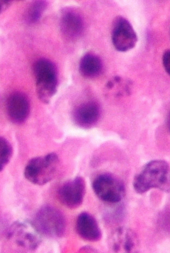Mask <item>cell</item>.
Returning a JSON list of instances; mask_svg holds the SVG:
<instances>
[{
  "mask_svg": "<svg viewBox=\"0 0 170 253\" xmlns=\"http://www.w3.org/2000/svg\"><path fill=\"white\" fill-rule=\"evenodd\" d=\"M76 230L82 239L89 242H98L102 237V232L96 219L91 214L83 212L77 217Z\"/></svg>",
  "mask_w": 170,
  "mask_h": 253,
  "instance_id": "cell-12",
  "label": "cell"
},
{
  "mask_svg": "<svg viewBox=\"0 0 170 253\" xmlns=\"http://www.w3.org/2000/svg\"><path fill=\"white\" fill-rule=\"evenodd\" d=\"M103 71V63L100 57L94 53H87L81 58L79 63L81 75L86 79L99 77Z\"/></svg>",
  "mask_w": 170,
  "mask_h": 253,
  "instance_id": "cell-14",
  "label": "cell"
},
{
  "mask_svg": "<svg viewBox=\"0 0 170 253\" xmlns=\"http://www.w3.org/2000/svg\"><path fill=\"white\" fill-rule=\"evenodd\" d=\"M92 188L97 197L110 204L121 202L126 194L124 183L110 173L101 174L96 177L92 183Z\"/></svg>",
  "mask_w": 170,
  "mask_h": 253,
  "instance_id": "cell-6",
  "label": "cell"
},
{
  "mask_svg": "<svg viewBox=\"0 0 170 253\" xmlns=\"http://www.w3.org/2000/svg\"><path fill=\"white\" fill-rule=\"evenodd\" d=\"M85 193V180L77 176L63 184L58 190V196L63 205L70 209H75L83 203Z\"/></svg>",
  "mask_w": 170,
  "mask_h": 253,
  "instance_id": "cell-8",
  "label": "cell"
},
{
  "mask_svg": "<svg viewBox=\"0 0 170 253\" xmlns=\"http://www.w3.org/2000/svg\"><path fill=\"white\" fill-rule=\"evenodd\" d=\"M169 164L164 160H153L144 165L136 175L134 188L138 194H143L152 189H158L165 192L170 191Z\"/></svg>",
  "mask_w": 170,
  "mask_h": 253,
  "instance_id": "cell-1",
  "label": "cell"
},
{
  "mask_svg": "<svg viewBox=\"0 0 170 253\" xmlns=\"http://www.w3.org/2000/svg\"><path fill=\"white\" fill-rule=\"evenodd\" d=\"M47 6V2L43 0H37L32 3L26 13L27 22L29 23H35L39 21Z\"/></svg>",
  "mask_w": 170,
  "mask_h": 253,
  "instance_id": "cell-15",
  "label": "cell"
},
{
  "mask_svg": "<svg viewBox=\"0 0 170 253\" xmlns=\"http://www.w3.org/2000/svg\"><path fill=\"white\" fill-rule=\"evenodd\" d=\"M41 236L33 222L18 221L9 228L6 237L8 241L21 249L32 251L40 246Z\"/></svg>",
  "mask_w": 170,
  "mask_h": 253,
  "instance_id": "cell-5",
  "label": "cell"
},
{
  "mask_svg": "<svg viewBox=\"0 0 170 253\" xmlns=\"http://www.w3.org/2000/svg\"><path fill=\"white\" fill-rule=\"evenodd\" d=\"M6 109L12 123L22 124L27 120L30 113V103L27 96L22 92H13L7 100Z\"/></svg>",
  "mask_w": 170,
  "mask_h": 253,
  "instance_id": "cell-10",
  "label": "cell"
},
{
  "mask_svg": "<svg viewBox=\"0 0 170 253\" xmlns=\"http://www.w3.org/2000/svg\"><path fill=\"white\" fill-rule=\"evenodd\" d=\"M112 249L118 252L123 249L126 253L135 251L138 245L135 233L130 230L119 228L116 231L113 240Z\"/></svg>",
  "mask_w": 170,
  "mask_h": 253,
  "instance_id": "cell-13",
  "label": "cell"
},
{
  "mask_svg": "<svg viewBox=\"0 0 170 253\" xmlns=\"http://www.w3.org/2000/svg\"><path fill=\"white\" fill-rule=\"evenodd\" d=\"M59 164V158L55 153L34 158L27 164L24 176L33 184L42 186L54 178Z\"/></svg>",
  "mask_w": 170,
  "mask_h": 253,
  "instance_id": "cell-3",
  "label": "cell"
},
{
  "mask_svg": "<svg viewBox=\"0 0 170 253\" xmlns=\"http://www.w3.org/2000/svg\"><path fill=\"white\" fill-rule=\"evenodd\" d=\"M163 66L168 74L170 75V51L167 50L164 53L163 57Z\"/></svg>",
  "mask_w": 170,
  "mask_h": 253,
  "instance_id": "cell-17",
  "label": "cell"
},
{
  "mask_svg": "<svg viewBox=\"0 0 170 253\" xmlns=\"http://www.w3.org/2000/svg\"><path fill=\"white\" fill-rule=\"evenodd\" d=\"M111 40L116 50L126 52L132 49L135 46L138 37L128 19L119 16L113 22Z\"/></svg>",
  "mask_w": 170,
  "mask_h": 253,
  "instance_id": "cell-7",
  "label": "cell"
},
{
  "mask_svg": "<svg viewBox=\"0 0 170 253\" xmlns=\"http://www.w3.org/2000/svg\"><path fill=\"white\" fill-rule=\"evenodd\" d=\"M60 26L63 35L71 40L80 38L84 30L83 18L73 8L63 9L60 16Z\"/></svg>",
  "mask_w": 170,
  "mask_h": 253,
  "instance_id": "cell-9",
  "label": "cell"
},
{
  "mask_svg": "<svg viewBox=\"0 0 170 253\" xmlns=\"http://www.w3.org/2000/svg\"><path fill=\"white\" fill-rule=\"evenodd\" d=\"M33 223L41 234L47 237H61L66 230L65 217L59 210L50 206L40 208Z\"/></svg>",
  "mask_w": 170,
  "mask_h": 253,
  "instance_id": "cell-4",
  "label": "cell"
},
{
  "mask_svg": "<svg viewBox=\"0 0 170 253\" xmlns=\"http://www.w3.org/2000/svg\"><path fill=\"white\" fill-rule=\"evenodd\" d=\"M101 116L100 105L95 101L86 102L77 106L73 113L75 124L80 127L88 129L98 123Z\"/></svg>",
  "mask_w": 170,
  "mask_h": 253,
  "instance_id": "cell-11",
  "label": "cell"
},
{
  "mask_svg": "<svg viewBox=\"0 0 170 253\" xmlns=\"http://www.w3.org/2000/svg\"><path fill=\"white\" fill-rule=\"evenodd\" d=\"M33 72L38 98L43 103L47 104L57 90V67L51 61L40 58L34 63Z\"/></svg>",
  "mask_w": 170,
  "mask_h": 253,
  "instance_id": "cell-2",
  "label": "cell"
},
{
  "mask_svg": "<svg viewBox=\"0 0 170 253\" xmlns=\"http://www.w3.org/2000/svg\"><path fill=\"white\" fill-rule=\"evenodd\" d=\"M12 1L9 0H0V13L5 11L12 4Z\"/></svg>",
  "mask_w": 170,
  "mask_h": 253,
  "instance_id": "cell-18",
  "label": "cell"
},
{
  "mask_svg": "<svg viewBox=\"0 0 170 253\" xmlns=\"http://www.w3.org/2000/svg\"><path fill=\"white\" fill-rule=\"evenodd\" d=\"M12 154L11 144L5 138L0 137V172L10 162Z\"/></svg>",
  "mask_w": 170,
  "mask_h": 253,
  "instance_id": "cell-16",
  "label": "cell"
}]
</instances>
